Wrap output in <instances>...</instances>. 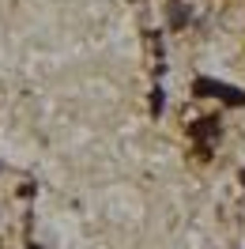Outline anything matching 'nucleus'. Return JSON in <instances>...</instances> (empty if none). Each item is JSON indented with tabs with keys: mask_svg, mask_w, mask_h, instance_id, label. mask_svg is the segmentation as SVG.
Listing matches in <instances>:
<instances>
[{
	"mask_svg": "<svg viewBox=\"0 0 245 249\" xmlns=\"http://www.w3.org/2000/svg\"><path fill=\"white\" fill-rule=\"evenodd\" d=\"M185 23H189V8H185L181 0H174L170 4V31H181Z\"/></svg>",
	"mask_w": 245,
	"mask_h": 249,
	"instance_id": "obj_3",
	"label": "nucleus"
},
{
	"mask_svg": "<svg viewBox=\"0 0 245 249\" xmlns=\"http://www.w3.org/2000/svg\"><path fill=\"white\" fill-rule=\"evenodd\" d=\"M242 181H245V170H242Z\"/></svg>",
	"mask_w": 245,
	"mask_h": 249,
	"instance_id": "obj_5",
	"label": "nucleus"
},
{
	"mask_svg": "<svg viewBox=\"0 0 245 249\" xmlns=\"http://www.w3.org/2000/svg\"><path fill=\"white\" fill-rule=\"evenodd\" d=\"M151 113H155V117L162 113V87H155V91H151Z\"/></svg>",
	"mask_w": 245,
	"mask_h": 249,
	"instance_id": "obj_4",
	"label": "nucleus"
},
{
	"mask_svg": "<svg viewBox=\"0 0 245 249\" xmlns=\"http://www.w3.org/2000/svg\"><path fill=\"white\" fill-rule=\"evenodd\" d=\"M31 249H38V246H31Z\"/></svg>",
	"mask_w": 245,
	"mask_h": 249,
	"instance_id": "obj_6",
	"label": "nucleus"
},
{
	"mask_svg": "<svg viewBox=\"0 0 245 249\" xmlns=\"http://www.w3.org/2000/svg\"><path fill=\"white\" fill-rule=\"evenodd\" d=\"M192 136H196L200 143H215L223 136V128H219L215 117H200V121H192Z\"/></svg>",
	"mask_w": 245,
	"mask_h": 249,
	"instance_id": "obj_2",
	"label": "nucleus"
},
{
	"mask_svg": "<svg viewBox=\"0 0 245 249\" xmlns=\"http://www.w3.org/2000/svg\"><path fill=\"white\" fill-rule=\"evenodd\" d=\"M192 94L196 98H223L227 106H245L242 87H230V83H219V79H208V76L192 79Z\"/></svg>",
	"mask_w": 245,
	"mask_h": 249,
	"instance_id": "obj_1",
	"label": "nucleus"
}]
</instances>
